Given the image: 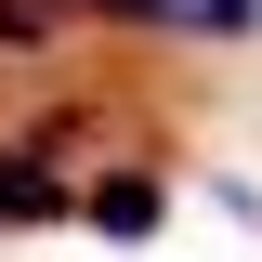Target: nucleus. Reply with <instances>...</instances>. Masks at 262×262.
Segmentation results:
<instances>
[{
	"instance_id": "1",
	"label": "nucleus",
	"mask_w": 262,
	"mask_h": 262,
	"mask_svg": "<svg viewBox=\"0 0 262 262\" xmlns=\"http://www.w3.org/2000/svg\"><path fill=\"white\" fill-rule=\"evenodd\" d=\"M66 210H79V223H105V236H158V184H144V170H105V184L66 196Z\"/></svg>"
},
{
	"instance_id": "2",
	"label": "nucleus",
	"mask_w": 262,
	"mask_h": 262,
	"mask_svg": "<svg viewBox=\"0 0 262 262\" xmlns=\"http://www.w3.org/2000/svg\"><path fill=\"white\" fill-rule=\"evenodd\" d=\"M53 210H66L53 170H39V158H0V223H53Z\"/></svg>"
},
{
	"instance_id": "3",
	"label": "nucleus",
	"mask_w": 262,
	"mask_h": 262,
	"mask_svg": "<svg viewBox=\"0 0 262 262\" xmlns=\"http://www.w3.org/2000/svg\"><path fill=\"white\" fill-rule=\"evenodd\" d=\"M158 27H210V39H249L262 0H158Z\"/></svg>"
},
{
	"instance_id": "4",
	"label": "nucleus",
	"mask_w": 262,
	"mask_h": 262,
	"mask_svg": "<svg viewBox=\"0 0 262 262\" xmlns=\"http://www.w3.org/2000/svg\"><path fill=\"white\" fill-rule=\"evenodd\" d=\"M39 27H53V0H0V53H27Z\"/></svg>"
},
{
	"instance_id": "5",
	"label": "nucleus",
	"mask_w": 262,
	"mask_h": 262,
	"mask_svg": "<svg viewBox=\"0 0 262 262\" xmlns=\"http://www.w3.org/2000/svg\"><path fill=\"white\" fill-rule=\"evenodd\" d=\"M53 13H118V27H158V0H53Z\"/></svg>"
}]
</instances>
